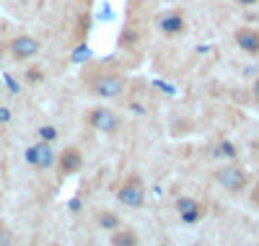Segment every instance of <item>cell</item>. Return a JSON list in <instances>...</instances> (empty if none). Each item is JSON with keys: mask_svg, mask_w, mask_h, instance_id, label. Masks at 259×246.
I'll return each mask as SVG.
<instances>
[{"mask_svg": "<svg viewBox=\"0 0 259 246\" xmlns=\"http://www.w3.org/2000/svg\"><path fill=\"white\" fill-rule=\"evenodd\" d=\"M99 223L104 228H117L119 226V220H117V215H112V213H104L101 218H99Z\"/></svg>", "mask_w": 259, "mask_h": 246, "instance_id": "cell-12", "label": "cell"}, {"mask_svg": "<svg viewBox=\"0 0 259 246\" xmlns=\"http://www.w3.org/2000/svg\"><path fill=\"white\" fill-rule=\"evenodd\" d=\"M239 3H241V6H251V3H254V0H239Z\"/></svg>", "mask_w": 259, "mask_h": 246, "instance_id": "cell-19", "label": "cell"}, {"mask_svg": "<svg viewBox=\"0 0 259 246\" xmlns=\"http://www.w3.org/2000/svg\"><path fill=\"white\" fill-rule=\"evenodd\" d=\"M254 99H256V101H259V80H256V83H254Z\"/></svg>", "mask_w": 259, "mask_h": 246, "instance_id": "cell-18", "label": "cell"}, {"mask_svg": "<svg viewBox=\"0 0 259 246\" xmlns=\"http://www.w3.org/2000/svg\"><path fill=\"white\" fill-rule=\"evenodd\" d=\"M161 29L166 31V34H177V31H182L184 29V18L182 16H166L163 21H161Z\"/></svg>", "mask_w": 259, "mask_h": 246, "instance_id": "cell-10", "label": "cell"}, {"mask_svg": "<svg viewBox=\"0 0 259 246\" xmlns=\"http://www.w3.org/2000/svg\"><path fill=\"white\" fill-rule=\"evenodd\" d=\"M122 88H124V80L119 75H101L96 83H94V91L104 99H114L122 94Z\"/></svg>", "mask_w": 259, "mask_h": 246, "instance_id": "cell-3", "label": "cell"}, {"mask_svg": "<svg viewBox=\"0 0 259 246\" xmlns=\"http://www.w3.org/2000/svg\"><path fill=\"white\" fill-rule=\"evenodd\" d=\"M89 55H91L89 50H85V47H80V50H75V55H73V60H75V62H80V60H85V57H89Z\"/></svg>", "mask_w": 259, "mask_h": 246, "instance_id": "cell-15", "label": "cell"}, {"mask_svg": "<svg viewBox=\"0 0 259 246\" xmlns=\"http://www.w3.org/2000/svg\"><path fill=\"white\" fill-rule=\"evenodd\" d=\"M39 138L50 143V140H55V138H57V132H55V127H39Z\"/></svg>", "mask_w": 259, "mask_h": 246, "instance_id": "cell-14", "label": "cell"}, {"mask_svg": "<svg viewBox=\"0 0 259 246\" xmlns=\"http://www.w3.org/2000/svg\"><path fill=\"white\" fill-rule=\"evenodd\" d=\"M177 213L182 215L184 223H194L200 218V205L194 202V199H189V197H179L177 199Z\"/></svg>", "mask_w": 259, "mask_h": 246, "instance_id": "cell-7", "label": "cell"}, {"mask_svg": "<svg viewBox=\"0 0 259 246\" xmlns=\"http://www.w3.org/2000/svg\"><path fill=\"white\" fill-rule=\"evenodd\" d=\"M0 243H11V236L6 231H0Z\"/></svg>", "mask_w": 259, "mask_h": 246, "instance_id": "cell-17", "label": "cell"}, {"mask_svg": "<svg viewBox=\"0 0 259 246\" xmlns=\"http://www.w3.org/2000/svg\"><path fill=\"white\" fill-rule=\"evenodd\" d=\"M11 50H13L16 57L26 60V57H34V55L39 52V42L31 39V36H16V39L11 42Z\"/></svg>", "mask_w": 259, "mask_h": 246, "instance_id": "cell-6", "label": "cell"}, {"mask_svg": "<svg viewBox=\"0 0 259 246\" xmlns=\"http://www.w3.org/2000/svg\"><path fill=\"white\" fill-rule=\"evenodd\" d=\"M215 153H218V155H228V158H233V155H236V148H233L231 143H221Z\"/></svg>", "mask_w": 259, "mask_h": 246, "instance_id": "cell-13", "label": "cell"}, {"mask_svg": "<svg viewBox=\"0 0 259 246\" xmlns=\"http://www.w3.org/2000/svg\"><path fill=\"white\" fill-rule=\"evenodd\" d=\"M89 122H91V127L99 130V132H114V130L119 127V119L112 114L109 109H94L91 117H89Z\"/></svg>", "mask_w": 259, "mask_h": 246, "instance_id": "cell-4", "label": "cell"}, {"mask_svg": "<svg viewBox=\"0 0 259 246\" xmlns=\"http://www.w3.org/2000/svg\"><path fill=\"white\" fill-rule=\"evenodd\" d=\"M119 202L122 205H127V208H140L143 205V197H145V192H143V187L138 184V182H130V184H124L122 189H119Z\"/></svg>", "mask_w": 259, "mask_h": 246, "instance_id": "cell-5", "label": "cell"}, {"mask_svg": "<svg viewBox=\"0 0 259 246\" xmlns=\"http://www.w3.org/2000/svg\"><path fill=\"white\" fill-rule=\"evenodd\" d=\"M6 122H11V109L0 106V125H6Z\"/></svg>", "mask_w": 259, "mask_h": 246, "instance_id": "cell-16", "label": "cell"}, {"mask_svg": "<svg viewBox=\"0 0 259 246\" xmlns=\"http://www.w3.org/2000/svg\"><path fill=\"white\" fill-rule=\"evenodd\" d=\"M218 182L228 189V192H241L246 187V176L241 169H236V166H226L218 171Z\"/></svg>", "mask_w": 259, "mask_h": 246, "instance_id": "cell-1", "label": "cell"}, {"mask_svg": "<svg viewBox=\"0 0 259 246\" xmlns=\"http://www.w3.org/2000/svg\"><path fill=\"white\" fill-rule=\"evenodd\" d=\"M80 166H83V158H80L78 150L70 148L60 155V171L62 174H75V171H80Z\"/></svg>", "mask_w": 259, "mask_h": 246, "instance_id": "cell-8", "label": "cell"}, {"mask_svg": "<svg viewBox=\"0 0 259 246\" xmlns=\"http://www.w3.org/2000/svg\"><path fill=\"white\" fill-rule=\"evenodd\" d=\"M236 44H239L244 52L256 55V52H259V34L251 31V29H241L239 34H236Z\"/></svg>", "mask_w": 259, "mask_h": 246, "instance_id": "cell-9", "label": "cell"}, {"mask_svg": "<svg viewBox=\"0 0 259 246\" xmlns=\"http://www.w3.org/2000/svg\"><path fill=\"white\" fill-rule=\"evenodd\" d=\"M112 243H114V246H135L138 238L130 233V231H124V233H117V236L112 238Z\"/></svg>", "mask_w": 259, "mask_h": 246, "instance_id": "cell-11", "label": "cell"}, {"mask_svg": "<svg viewBox=\"0 0 259 246\" xmlns=\"http://www.w3.org/2000/svg\"><path fill=\"white\" fill-rule=\"evenodd\" d=\"M26 158H29V163L36 166V169H50V166L55 163V153H52V148H50L47 143H39V145H31V148L26 150Z\"/></svg>", "mask_w": 259, "mask_h": 246, "instance_id": "cell-2", "label": "cell"}]
</instances>
